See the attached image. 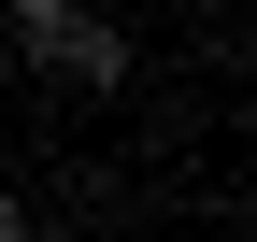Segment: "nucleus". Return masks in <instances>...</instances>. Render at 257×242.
I'll return each mask as SVG.
<instances>
[{
    "label": "nucleus",
    "mask_w": 257,
    "mask_h": 242,
    "mask_svg": "<svg viewBox=\"0 0 257 242\" xmlns=\"http://www.w3.org/2000/svg\"><path fill=\"white\" fill-rule=\"evenodd\" d=\"M0 242H29V200H0Z\"/></svg>",
    "instance_id": "obj_3"
},
{
    "label": "nucleus",
    "mask_w": 257,
    "mask_h": 242,
    "mask_svg": "<svg viewBox=\"0 0 257 242\" xmlns=\"http://www.w3.org/2000/svg\"><path fill=\"white\" fill-rule=\"evenodd\" d=\"M57 14H86V0H15V28H29V43H43V28H57Z\"/></svg>",
    "instance_id": "obj_2"
},
{
    "label": "nucleus",
    "mask_w": 257,
    "mask_h": 242,
    "mask_svg": "<svg viewBox=\"0 0 257 242\" xmlns=\"http://www.w3.org/2000/svg\"><path fill=\"white\" fill-rule=\"evenodd\" d=\"M43 57H57L72 86H128V43H114L100 14H57V28H43Z\"/></svg>",
    "instance_id": "obj_1"
}]
</instances>
